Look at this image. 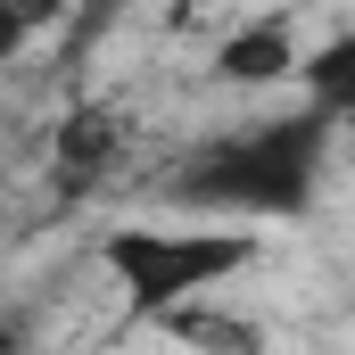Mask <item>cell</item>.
Returning a JSON list of instances; mask_svg holds the SVG:
<instances>
[{
  "label": "cell",
  "instance_id": "2",
  "mask_svg": "<svg viewBox=\"0 0 355 355\" xmlns=\"http://www.w3.org/2000/svg\"><path fill=\"white\" fill-rule=\"evenodd\" d=\"M107 272L124 281L132 314H190L207 306L232 272L257 265V232L248 223H124L99 240Z\"/></svg>",
  "mask_w": 355,
  "mask_h": 355
},
{
  "label": "cell",
  "instance_id": "3",
  "mask_svg": "<svg viewBox=\"0 0 355 355\" xmlns=\"http://www.w3.org/2000/svg\"><path fill=\"white\" fill-rule=\"evenodd\" d=\"M116 107H99V99H83V107H67V124H58V141H50V166H58V190L67 198H83L91 182L116 166Z\"/></svg>",
  "mask_w": 355,
  "mask_h": 355
},
{
  "label": "cell",
  "instance_id": "7",
  "mask_svg": "<svg viewBox=\"0 0 355 355\" xmlns=\"http://www.w3.org/2000/svg\"><path fill=\"white\" fill-rule=\"evenodd\" d=\"M33 25H42L33 8H8V0H0V67H8V58H17V50L33 42Z\"/></svg>",
  "mask_w": 355,
  "mask_h": 355
},
{
  "label": "cell",
  "instance_id": "4",
  "mask_svg": "<svg viewBox=\"0 0 355 355\" xmlns=\"http://www.w3.org/2000/svg\"><path fill=\"white\" fill-rule=\"evenodd\" d=\"M297 33H289V17H257V25H240L223 50H215V75L223 83H289L297 75Z\"/></svg>",
  "mask_w": 355,
  "mask_h": 355
},
{
  "label": "cell",
  "instance_id": "1",
  "mask_svg": "<svg viewBox=\"0 0 355 355\" xmlns=\"http://www.w3.org/2000/svg\"><path fill=\"white\" fill-rule=\"evenodd\" d=\"M322 157H331V124L314 107H297L281 124H248V132L207 141L174 174V198L182 207H215V215H248V223H297L314 207Z\"/></svg>",
  "mask_w": 355,
  "mask_h": 355
},
{
  "label": "cell",
  "instance_id": "6",
  "mask_svg": "<svg viewBox=\"0 0 355 355\" xmlns=\"http://www.w3.org/2000/svg\"><path fill=\"white\" fill-rule=\"evenodd\" d=\"M174 339H182V347H207V355H257V331L232 322V314H215V306L174 314Z\"/></svg>",
  "mask_w": 355,
  "mask_h": 355
},
{
  "label": "cell",
  "instance_id": "5",
  "mask_svg": "<svg viewBox=\"0 0 355 355\" xmlns=\"http://www.w3.org/2000/svg\"><path fill=\"white\" fill-rule=\"evenodd\" d=\"M297 83H306V107L331 132H355V33H331L322 50H306L297 58Z\"/></svg>",
  "mask_w": 355,
  "mask_h": 355
}]
</instances>
